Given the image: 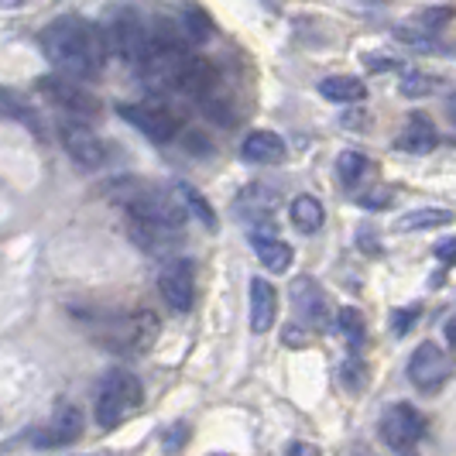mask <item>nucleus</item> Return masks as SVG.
Instances as JSON below:
<instances>
[{"instance_id":"11","label":"nucleus","mask_w":456,"mask_h":456,"mask_svg":"<svg viewBox=\"0 0 456 456\" xmlns=\"http://www.w3.org/2000/svg\"><path fill=\"white\" fill-rule=\"evenodd\" d=\"M83 426H86V415L79 405H72V402H62L55 415H52V422H48L45 429H42V443L45 446H69V443H76L79 436H83Z\"/></svg>"},{"instance_id":"30","label":"nucleus","mask_w":456,"mask_h":456,"mask_svg":"<svg viewBox=\"0 0 456 456\" xmlns=\"http://www.w3.org/2000/svg\"><path fill=\"white\" fill-rule=\"evenodd\" d=\"M436 257H439L443 265H456V237L439 240V244H436Z\"/></svg>"},{"instance_id":"32","label":"nucleus","mask_w":456,"mask_h":456,"mask_svg":"<svg viewBox=\"0 0 456 456\" xmlns=\"http://www.w3.org/2000/svg\"><path fill=\"white\" fill-rule=\"evenodd\" d=\"M289 450H292V453H320V450H316V446H305V443H292V446H289Z\"/></svg>"},{"instance_id":"14","label":"nucleus","mask_w":456,"mask_h":456,"mask_svg":"<svg viewBox=\"0 0 456 456\" xmlns=\"http://www.w3.org/2000/svg\"><path fill=\"white\" fill-rule=\"evenodd\" d=\"M278 320V292L272 281L254 278L251 281V330L254 333H268Z\"/></svg>"},{"instance_id":"9","label":"nucleus","mask_w":456,"mask_h":456,"mask_svg":"<svg viewBox=\"0 0 456 456\" xmlns=\"http://www.w3.org/2000/svg\"><path fill=\"white\" fill-rule=\"evenodd\" d=\"M59 137H62V148L69 151V159L76 161L79 168H100L103 161H107V144H103V137L90 131L86 124H79V117L76 120H62V127H59Z\"/></svg>"},{"instance_id":"10","label":"nucleus","mask_w":456,"mask_h":456,"mask_svg":"<svg viewBox=\"0 0 456 456\" xmlns=\"http://www.w3.org/2000/svg\"><path fill=\"white\" fill-rule=\"evenodd\" d=\"M409 378L419 391H436L450 378V354L439 343H422L409 357Z\"/></svg>"},{"instance_id":"26","label":"nucleus","mask_w":456,"mask_h":456,"mask_svg":"<svg viewBox=\"0 0 456 456\" xmlns=\"http://www.w3.org/2000/svg\"><path fill=\"white\" fill-rule=\"evenodd\" d=\"M337 326H340V333L354 343V346H361V340H364V316H361V309H350V305L340 309Z\"/></svg>"},{"instance_id":"19","label":"nucleus","mask_w":456,"mask_h":456,"mask_svg":"<svg viewBox=\"0 0 456 456\" xmlns=\"http://www.w3.org/2000/svg\"><path fill=\"white\" fill-rule=\"evenodd\" d=\"M179 230L172 227H155V224H141V220H131V237H134L137 248H144L148 254H168L179 240H175Z\"/></svg>"},{"instance_id":"5","label":"nucleus","mask_w":456,"mask_h":456,"mask_svg":"<svg viewBox=\"0 0 456 456\" xmlns=\"http://www.w3.org/2000/svg\"><path fill=\"white\" fill-rule=\"evenodd\" d=\"M38 93H42L45 103L59 107V110L69 117H79V120L100 117V100H96L76 76H66V72L42 76V79H38Z\"/></svg>"},{"instance_id":"16","label":"nucleus","mask_w":456,"mask_h":456,"mask_svg":"<svg viewBox=\"0 0 456 456\" xmlns=\"http://www.w3.org/2000/svg\"><path fill=\"white\" fill-rule=\"evenodd\" d=\"M251 244H254V254L261 257V265H265L268 272L281 274L292 268L296 251H292L285 240H278L272 230H257V233H251Z\"/></svg>"},{"instance_id":"28","label":"nucleus","mask_w":456,"mask_h":456,"mask_svg":"<svg viewBox=\"0 0 456 456\" xmlns=\"http://www.w3.org/2000/svg\"><path fill=\"white\" fill-rule=\"evenodd\" d=\"M453 21V11L450 7H429V11H422L419 18H415V24L426 31V35H436V31H443L446 24Z\"/></svg>"},{"instance_id":"25","label":"nucleus","mask_w":456,"mask_h":456,"mask_svg":"<svg viewBox=\"0 0 456 456\" xmlns=\"http://www.w3.org/2000/svg\"><path fill=\"white\" fill-rule=\"evenodd\" d=\"M337 172H340L343 185H357L367 172V159L361 151H343L340 159H337Z\"/></svg>"},{"instance_id":"21","label":"nucleus","mask_w":456,"mask_h":456,"mask_svg":"<svg viewBox=\"0 0 456 456\" xmlns=\"http://www.w3.org/2000/svg\"><path fill=\"white\" fill-rule=\"evenodd\" d=\"M289 216H292V224H296L302 233H316V230L322 227V220H326L322 203L316 196H296L292 206H289Z\"/></svg>"},{"instance_id":"3","label":"nucleus","mask_w":456,"mask_h":456,"mask_svg":"<svg viewBox=\"0 0 456 456\" xmlns=\"http://www.w3.org/2000/svg\"><path fill=\"white\" fill-rule=\"evenodd\" d=\"M144 402V388L131 370H110L100 388H96V405H93V415H96V426L100 429H117L124 426Z\"/></svg>"},{"instance_id":"29","label":"nucleus","mask_w":456,"mask_h":456,"mask_svg":"<svg viewBox=\"0 0 456 456\" xmlns=\"http://www.w3.org/2000/svg\"><path fill=\"white\" fill-rule=\"evenodd\" d=\"M415 320H419V309H415V305H411V309H398V313H391V333H395V337H405Z\"/></svg>"},{"instance_id":"20","label":"nucleus","mask_w":456,"mask_h":456,"mask_svg":"<svg viewBox=\"0 0 456 456\" xmlns=\"http://www.w3.org/2000/svg\"><path fill=\"white\" fill-rule=\"evenodd\" d=\"M320 93L333 103H361L367 96V86L354 76H326L320 83Z\"/></svg>"},{"instance_id":"27","label":"nucleus","mask_w":456,"mask_h":456,"mask_svg":"<svg viewBox=\"0 0 456 456\" xmlns=\"http://www.w3.org/2000/svg\"><path fill=\"white\" fill-rule=\"evenodd\" d=\"M185 31H189V38L192 42H206L209 35H213V24H209V18H206V11H200V7H185Z\"/></svg>"},{"instance_id":"33","label":"nucleus","mask_w":456,"mask_h":456,"mask_svg":"<svg viewBox=\"0 0 456 456\" xmlns=\"http://www.w3.org/2000/svg\"><path fill=\"white\" fill-rule=\"evenodd\" d=\"M446 114H450V120L456 124V93L450 96V103H446Z\"/></svg>"},{"instance_id":"2","label":"nucleus","mask_w":456,"mask_h":456,"mask_svg":"<svg viewBox=\"0 0 456 456\" xmlns=\"http://www.w3.org/2000/svg\"><path fill=\"white\" fill-rule=\"evenodd\" d=\"M110 200L131 220L155 224V227L183 230L185 213H189L179 189H161V185L144 183V179H117V183H110Z\"/></svg>"},{"instance_id":"4","label":"nucleus","mask_w":456,"mask_h":456,"mask_svg":"<svg viewBox=\"0 0 456 456\" xmlns=\"http://www.w3.org/2000/svg\"><path fill=\"white\" fill-rule=\"evenodd\" d=\"M103 38H107L110 55H117L127 66L141 69L144 55H148V45H151V28L144 24V18L137 14L134 7H120L103 24Z\"/></svg>"},{"instance_id":"17","label":"nucleus","mask_w":456,"mask_h":456,"mask_svg":"<svg viewBox=\"0 0 456 456\" xmlns=\"http://www.w3.org/2000/svg\"><path fill=\"white\" fill-rule=\"evenodd\" d=\"M240 155L248 161H257V165H278L285 159V141L274 131H254V134L244 137Z\"/></svg>"},{"instance_id":"22","label":"nucleus","mask_w":456,"mask_h":456,"mask_svg":"<svg viewBox=\"0 0 456 456\" xmlns=\"http://www.w3.org/2000/svg\"><path fill=\"white\" fill-rule=\"evenodd\" d=\"M453 224V213L450 209H439V206H426V209H411L405 216L395 220V230H436Z\"/></svg>"},{"instance_id":"18","label":"nucleus","mask_w":456,"mask_h":456,"mask_svg":"<svg viewBox=\"0 0 456 456\" xmlns=\"http://www.w3.org/2000/svg\"><path fill=\"white\" fill-rule=\"evenodd\" d=\"M439 144V134H436L433 120L426 114H409V124L398 137V148H405L411 155H426Z\"/></svg>"},{"instance_id":"24","label":"nucleus","mask_w":456,"mask_h":456,"mask_svg":"<svg viewBox=\"0 0 456 456\" xmlns=\"http://www.w3.org/2000/svg\"><path fill=\"white\" fill-rule=\"evenodd\" d=\"M175 189H179V196H183L185 209H189L192 216H200V220H203L209 230H216V213H213V206L206 203V196H200V192H196V189H192L189 183H179Z\"/></svg>"},{"instance_id":"15","label":"nucleus","mask_w":456,"mask_h":456,"mask_svg":"<svg viewBox=\"0 0 456 456\" xmlns=\"http://www.w3.org/2000/svg\"><path fill=\"white\" fill-rule=\"evenodd\" d=\"M292 302H296L298 316H302L305 326L326 322V296H322V289L313 278H296L292 281Z\"/></svg>"},{"instance_id":"12","label":"nucleus","mask_w":456,"mask_h":456,"mask_svg":"<svg viewBox=\"0 0 456 456\" xmlns=\"http://www.w3.org/2000/svg\"><path fill=\"white\" fill-rule=\"evenodd\" d=\"M237 213L244 224H251V233L257 230H272L274 224V196L265 189V185H251L240 192L237 200Z\"/></svg>"},{"instance_id":"6","label":"nucleus","mask_w":456,"mask_h":456,"mask_svg":"<svg viewBox=\"0 0 456 456\" xmlns=\"http://www.w3.org/2000/svg\"><path fill=\"white\" fill-rule=\"evenodd\" d=\"M378 433H381L388 450L405 453L415 443L426 439V415L415 409V405H409V402L388 405L385 415H381V422H378Z\"/></svg>"},{"instance_id":"8","label":"nucleus","mask_w":456,"mask_h":456,"mask_svg":"<svg viewBox=\"0 0 456 456\" xmlns=\"http://www.w3.org/2000/svg\"><path fill=\"white\" fill-rule=\"evenodd\" d=\"M159 292L172 313H189L196 302V268L189 257H175L159 272Z\"/></svg>"},{"instance_id":"31","label":"nucleus","mask_w":456,"mask_h":456,"mask_svg":"<svg viewBox=\"0 0 456 456\" xmlns=\"http://www.w3.org/2000/svg\"><path fill=\"white\" fill-rule=\"evenodd\" d=\"M433 86H436L433 79H411V76H409V79H405V86H402V90L409 93V96H415V93H429V90H433Z\"/></svg>"},{"instance_id":"23","label":"nucleus","mask_w":456,"mask_h":456,"mask_svg":"<svg viewBox=\"0 0 456 456\" xmlns=\"http://www.w3.org/2000/svg\"><path fill=\"white\" fill-rule=\"evenodd\" d=\"M0 114L14 117V120H21V124H28L31 131H38V114H35V107H31L28 100H21L18 93L0 90Z\"/></svg>"},{"instance_id":"13","label":"nucleus","mask_w":456,"mask_h":456,"mask_svg":"<svg viewBox=\"0 0 456 456\" xmlns=\"http://www.w3.org/2000/svg\"><path fill=\"white\" fill-rule=\"evenodd\" d=\"M179 90L203 100L209 93L216 90V69L213 62H206L200 55H185L183 66H179Z\"/></svg>"},{"instance_id":"7","label":"nucleus","mask_w":456,"mask_h":456,"mask_svg":"<svg viewBox=\"0 0 456 456\" xmlns=\"http://www.w3.org/2000/svg\"><path fill=\"white\" fill-rule=\"evenodd\" d=\"M117 114L124 117L134 131H141L144 137H151V141H172V137L179 134V127H183V117L175 114L172 107H165L159 100H141V103H120L117 107Z\"/></svg>"},{"instance_id":"1","label":"nucleus","mask_w":456,"mask_h":456,"mask_svg":"<svg viewBox=\"0 0 456 456\" xmlns=\"http://www.w3.org/2000/svg\"><path fill=\"white\" fill-rule=\"evenodd\" d=\"M38 45L52 66L76 79H96L103 69V59L110 55L103 28L83 21V18H55L48 28H42Z\"/></svg>"}]
</instances>
